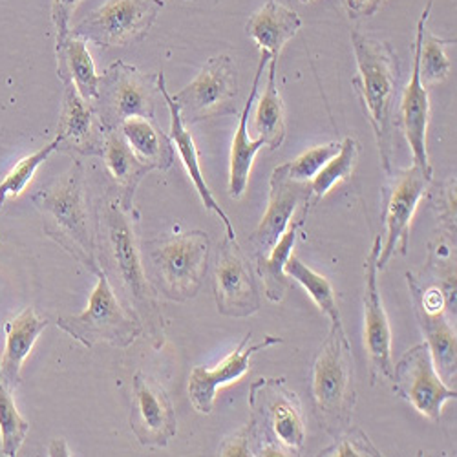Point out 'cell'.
Instances as JSON below:
<instances>
[{
    "instance_id": "obj_15",
    "label": "cell",
    "mask_w": 457,
    "mask_h": 457,
    "mask_svg": "<svg viewBox=\"0 0 457 457\" xmlns=\"http://www.w3.org/2000/svg\"><path fill=\"white\" fill-rule=\"evenodd\" d=\"M130 430L139 445L165 448L178 434L176 413L167 390L143 371L132 378Z\"/></svg>"
},
{
    "instance_id": "obj_39",
    "label": "cell",
    "mask_w": 457,
    "mask_h": 457,
    "mask_svg": "<svg viewBox=\"0 0 457 457\" xmlns=\"http://www.w3.org/2000/svg\"><path fill=\"white\" fill-rule=\"evenodd\" d=\"M253 445V423L247 421L245 427L237 430L235 434L227 436L218 448V455L223 457H249Z\"/></svg>"
},
{
    "instance_id": "obj_31",
    "label": "cell",
    "mask_w": 457,
    "mask_h": 457,
    "mask_svg": "<svg viewBox=\"0 0 457 457\" xmlns=\"http://www.w3.org/2000/svg\"><path fill=\"white\" fill-rule=\"evenodd\" d=\"M425 275L427 282L436 284L446 300V317L455 324V238L439 235L428 251Z\"/></svg>"
},
{
    "instance_id": "obj_21",
    "label": "cell",
    "mask_w": 457,
    "mask_h": 457,
    "mask_svg": "<svg viewBox=\"0 0 457 457\" xmlns=\"http://www.w3.org/2000/svg\"><path fill=\"white\" fill-rule=\"evenodd\" d=\"M158 87H160V94L162 97L165 99L167 106H169V112H170V139L174 143V148L178 150V154L190 176V179H193L198 195L205 205V209H209L211 212H214L221 223L225 225V231H227V238H233L237 240V233H235V227L231 223V220H228V216L225 214V211L220 207V204L214 200L212 193L209 185L205 183V178L202 174V169H200V154H198V148H196V143H195V137L190 136V132L187 130V127L183 125L181 121V116H179V110L176 106V103L172 101V96L167 92V85H165V73L163 71H158Z\"/></svg>"
},
{
    "instance_id": "obj_20",
    "label": "cell",
    "mask_w": 457,
    "mask_h": 457,
    "mask_svg": "<svg viewBox=\"0 0 457 457\" xmlns=\"http://www.w3.org/2000/svg\"><path fill=\"white\" fill-rule=\"evenodd\" d=\"M406 282L411 295L413 313L417 319L425 342L430 350L434 366L443 383L450 388H455L457 378V338L455 324L446 317L443 306H428L423 302L417 289V277L406 271Z\"/></svg>"
},
{
    "instance_id": "obj_32",
    "label": "cell",
    "mask_w": 457,
    "mask_h": 457,
    "mask_svg": "<svg viewBox=\"0 0 457 457\" xmlns=\"http://www.w3.org/2000/svg\"><path fill=\"white\" fill-rule=\"evenodd\" d=\"M284 271L289 278L296 280L303 289L308 291V295L315 300L319 310L329 319V322H342L335 289L324 275L308 268V265L303 263L298 256H295L293 253L284 265Z\"/></svg>"
},
{
    "instance_id": "obj_1",
    "label": "cell",
    "mask_w": 457,
    "mask_h": 457,
    "mask_svg": "<svg viewBox=\"0 0 457 457\" xmlns=\"http://www.w3.org/2000/svg\"><path fill=\"white\" fill-rule=\"evenodd\" d=\"M132 211H125L118 196L101 198L96 205V247L99 271L113 293L143 326L150 346H165V319L156 287L152 286L141 258Z\"/></svg>"
},
{
    "instance_id": "obj_37",
    "label": "cell",
    "mask_w": 457,
    "mask_h": 457,
    "mask_svg": "<svg viewBox=\"0 0 457 457\" xmlns=\"http://www.w3.org/2000/svg\"><path fill=\"white\" fill-rule=\"evenodd\" d=\"M338 150H340V143H337V141H331L328 145H319V146H315L312 150L303 152V154L298 156L295 162L284 163L286 172L295 181L310 183L320 172V169L333 156L338 154Z\"/></svg>"
},
{
    "instance_id": "obj_11",
    "label": "cell",
    "mask_w": 457,
    "mask_h": 457,
    "mask_svg": "<svg viewBox=\"0 0 457 457\" xmlns=\"http://www.w3.org/2000/svg\"><path fill=\"white\" fill-rule=\"evenodd\" d=\"M238 70L231 55L211 57L198 78L172 96L183 125L237 113Z\"/></svg>"
},
{
    "instance_id": "obj_42",
    "label": "cell",
    "mask_w": 457,
    "mask_h": 457,
    "mask_svg": "<svg viewBox=\"0 0 457 457\" xmlns=\"http://www.w3.org/2000/svg\"><path fill=\"white\" fill-rule=\"evenodd\" d=\"M48 455H52V457H57V455L68 457V455H73V453L70 452L66 441L61 437V439H54V441L50 443V446H48Z\"/></svg>"
},
{
    "instance_id": "obj_30",
    "label": "cell",
    "mask_w": 457,
    "mask_h": 457,
    "mask_svg": "<svg viewBox=\"0 0 457 457\" xmlns=\"http://www.w3.org/2000/svg\"><path fill=\"white\" fill-rule=\"evenodd\" d=\"M357 162H359V143L353 137H346L340 143L338 154L333 156L320 169V172L310 181V200L306 209L302 211L300 218L306 220L312 207H315L337 183L350 179V176L357 167Z\"/></svg>"
},
{
    "instance_id": "obj_36",
    "label": "cell",
    "mask_w": 457,
    "mask_h": 457,
    "mask_svg": "<svg viewBox=\"0 0 457 457\" xmlns=\"http://www.w3.org/2000/svg\"><path fill=\"white\" fill-rule=\"evenodd\" d=\"M427 195L439 221V231L450 238H455V178L441 183H434L432 179Z\"/></svg>"
},
{
    "instance_id": "obj_17",
    "label": "cell",
    "mask_w": 457,
    "mask_h": 457,
    "mask_svg": "<svg viewBox=\"0 0 457 457\" xmlns=\"http://www.w3.org/2000/svg\"><path fill=\"white\" fill-rule=\"evenodd\" d=\"M310 200V183L295 181L287 176L286 167L273 170L270 179V204L262 221L249 238L251 256H268L293 220L295 211L302 205L306 209Z\"/></svg>"
},
{
    "instance_id": "obj_25",
    "label": "cell",
    "mask_w": 457,
    "mask_h": 457,
    "mask_svg": "<svg viewBox=\"0 0 457 457\" xmlns=\"http://www.w3.org/2000/svg\"><path fill=\"white\" fill-rule=\"evenodd\" d=\"M302 28V19L289 8L270 0L245 24V33L254 39L260 50L271 54V59L280 57L284 46Z\"/></svg>"
},
{
    "instance_id": "obj_6",
    "label": "cell",
    "mask_w": 457,
    "mask_h": 457,
    "mask_svg": "<svg viewBox=\"0 0 457 457\" xmlns=\"http://www.w3.org/2000/svg\"><path fill=\"white\" fill-rule=\"evenodd\" d=\"M96 277L97 284L88 308L79 315L57 319V328L81 342L85 348H94L104 342L112 348L127 350L143 335V326L113 293L104 273L99 271Z\"/></svg>"
},
{
    "instance_id": "obj_40",
    "label": "cell",
    "mask_w": 457,
    "mask_h": 457,
    "mask_svg": "<svg viewBox=\"0 0 457 457\" xmlns=\"http://www.w3.org/2000/svg\"><path fill=\"white\" fill-rule=\"evenodd\" d=\"M81 0H52V21L57 29V41L70 33V21Z\"/></svg>"
},
{
    "instance_id": "obj_16",
    "label": "cell",
    "mask_w": 457,
    "mask_h": 457,
    "mask_svg": "<svg viewBox=\"0 0 457 457\" xmlns=\"http://www.w3.org/2000/svg\"><path fill=\"white\" fill-rule=\"evenodd\" d=\"M280 337L265 335L262 342H253V333L249 331L237 346L228 353L214 370H207L202 366H196L188 375V399L193 403L195 410L202 415H211L214 408V401L218 395V390L238 383V380L249 371L251 368V357L265 348L282 345Z\"/></svg>"
},
{
    "instance_id": "obj_8",
    "label": "cell",
    "mask_w": 457,
    "mask_h": 457,
    "mask_svg": "<svg viewBox=\"0 0 457 457\" xmlns=\"http://www.w3.org/2000/svg\"><path fill=\"white\" fill-rule=\"evenodd\" d=\"M249 421L253 437H270L291 455H298L306 443V423L298 395L287 386L286 377H260L249 388Z\"/></svg>"
},
{
    "instance_id": "obj_28",
    "label": "cell",
    "mask_w": 457,
    "mask_h": 457,
    "mask_svg": "<svg viewBox=\"0 0 457 457\" xmlns=\"http://www.w3.org/2000/svg\"><path fill=\"white\" fill-rule=\"evenodd\" d=\"M303 221L306 220L300 218V220L289 223L287 231L282 235V238L277 242V245L271 249V253L268 256L254 258V271L263 284L265 296H268V300L273 303H280L284 300L286 293L291 289V282L284 271V265L293 253L295 242L298 238L300 227L303 225Z\"/></svg>"
},
{
    "instance_id": "obj_22",
    "label": "cell",
    "mask_w": 457,
    "mask_h": 457,
    "mask_svg": "<svg viewBox=\"0 0 457 457\" xmlns=\"http://www.w3.org/2000/svg\"><path fill=\"white\" fill-rule=\"evenodd\" d=\"M260 61H258V68L254 73L253 79V87L249 92L247 101L244 103L242 113H240V123L237 129V136L233 139V148H231V167H228V196L233 200H240L247 188V181H249V174L254 163V158L260 152L262 146H268V141L263 137L258 139H249V130H247V123H249V113L253 110V103L258 96V88H260V81H262V73L265 70V66L270 64L271 54L260 50Z\"/></svg>"
},
{
    "instance_id": "obj_27",
    "label": "cell",
    "mask_w": 457,
    "mask_h": 457,
    "mask_svg": "<svg viewBox=\"0 0 457 457\" xmlns=\"http://www.w3.org/2000/svg\"><path fill=\"white\" fill-rule=\"evenodd\" d=\"M57 57V75L64 85H73L87 101L97 97L99 75L96 64L87 48V43L79 37L68 33L55 46Z\"/></svg>"
},
{
    "instance_id": "obj_3",
    "label": "cell",
    "mask_w": 457,
    "mask_h": 457,
    "mask_svg": "<svg viewBox=\"0 0 457 457\" xmlns=\"http://www.w3.org/2000/svg\"><path fill=\"white\" fill-rule=\"evenodd\" d=\"M43 216V231L85 270L97 275L96 220L90 216L83 165L73 160L70 169L31 196Z\"/></svg>"
},
{
    "instance_id": "obj_38",
    "label": "cell",
    "mask_w": 457,
    "mask_h": 457,
    "mask_svg": "<svg viewBox=\"0 0 457 457\" xmlns=\"http://www.w3.org/2000/svg\"><path fill=\"white\" fill-rule=\"evenodd\" d=\"M320 455H335V457H346V455H383L380 450L371 443V439L359 428L350 427L345 434L335 437V443L320 452Z\"/></svg>"
},
{
    "instance_id": "obj_41",
    "label": "cell",
    "mask_w": 457,
    "mask_h": 457,
    "mask_svg": "<svg viewBox=\"0 0 457 457\" xmlns=\"http://www.w3.org/2000/svg\"><path fill=\"white\" fill-rule=\"evenodd\" d=\"M386 0H345L346 10L352 19H366L375 15Z\"/></svg>"
},
{
    "instance_id": "obj_43",
    "label": "cell",
    "mask_w": 457,
    "mask_h": 457,
    "mask_svg": "<svg viewBox=\"0 0 457 457\" xmlns=\"http://www.w3.org/2000/svg\"><path fill=\"white\" fill-rule=\"evenodd\" d=\"M302 4H308V3H313V0H300Z\"/></svg>"
},
{
    "instance_id": "obj_33",
    "label": "cell",
    "mask_w": 457,
    "mask_h": 457,
    "mask_svg": "<svg viewBox=\"0 0 457 457\" xmlns=\"http://www.w3.org/2000/svg\"><path fill=\"white\" fill-rule=\"evenodd\" d=\"M28 432L29 423L19 413L12 392L0 380V448H3V455H17Z\"/></svg>"
},
{
    "instance_id": "obj_26",
    "label": "cell",
    "mask_w": 457,
    "mask_h": 457,
    "mask_svg": "<svg viewBox=\"0 0 457 457\" xmlns=\"http://www.w3.org/2000/svg\"><path fill=\"white\" fill-rule=\"evenodd\" d=\"M120 132L132 148L134 154L154 170L167 172L176 162V148L169 134H165L156 121L145 118L127 120Z\"/></svg>"
},
{
    "instance_id": "obj_10",
    "label": "cell",
    "mask_w": 457,
    "mask_h": 457,
    "mask_svg": "<svg viewBox=\"0 0 457 457\" xmlns=\"http://www.w3.org/2000/svg\"><path fill=\"white\" fill-rule=\"evenodd\" d=\"M434 174L425 172L419 165L408 169H394L388 174V183L383 188V220L385 240L378 254V271L386 270L388 262L397 254L408 253L410 227L415 211L427 196Z\"/></svg>"
},
{
    "instance_id": "obj_18",
    "label": "cell",
    "mask_w": 457,
    "mask_h": 457,
    "mask_svg": "<svg viewBox=\"0 0 457 457\" xmlns=\"http://www.w3.org/2000/svg\"><path fill=\"white\" fill-rule=\"evenodd\" d=\"M432 6H434V0H428L427 8L421 13V19H419V22H417L415 43L411 46V52H413L411 78L403 92L401 106H399L401 125H403L406 141L411 148L413 163L421 167L428 174H434L430 160H428V150H427V132H428V121H430V99H428L427 87H423L421 78H419V54H421L423 35L427 31V21L430 17Z\"/></svg>"
},
{
    "instance_id": "obj_5",
    "label": "cell",
    "mask_w": 457,
    "mask_h": 457,
    "mask_svg": "<svg viewBox=\"0 0 457 457\" xmlns=\"http://www.w3.org/2000/svg\"><path fill=\"white\" fill-rule=\"evenodd\" d=\"M209 254V235L200 228L148 242L152 286L170 302L193 300L204 286Z\"/></svg>"
},
{
    "instance_id": "obj_24",
    "label": "cell",
    "mask_w": 457,
    "mask_h": 457,
    "mask_svg": "<svg viewBox=\"0 0 457 457\" xmlns=\"http://www.w3.org/2000/svg\"><path fill=\"white\" fill-rule=\"evenodd\" d=\"M103 163L108 178L118 190V200L125 211H132L134 195L141 179L154 170L150 165L143 163L125 141L120 130H106L104 148H103Z\"/></svg>"
},
{
    "instance_id": "obj_34",
    "label": "cell",
    "mask_w": 457,
    "mask_h": 457,
    "mask_svg": "<svg viewBox=\"0 0 457 457\" xmlns=\"http://www.w3.org/2000/svg\"><path fill=\"white\" fill-rule=\"evenodd\" d=\"M59 141L54 139L50 145L43 146L41 150L33 152L29 156H24L0 183V209L12 198H17L22 195V190L28 187V183L33 179L37 169H39L52 154L57 150Z\"/></svg>"
},
{
    "instance_id": "obj_23",
    "label": "cell",
    "mask_w": 457,
    "mask_h": 457,
    "mask_svg": "<svg viewBox=\"0 0 457 457\" xmlns=\"http://www.w3.org/2000/svg\"><path fill=\"white\" fill-rule=\"evenodd\" d=\"M46 326L48 319L41 317L33 308L22 310L17 317L6 322V346L0 357V380L10 392L21 385L22 364Z\"/></svg>"
},
{
    "instance_id": "obj_35",
    "label": "cell",
    "mask_w": 457,
    "mask_h": 457,
    "mask_svg": "<svg viewBox=\"0 0 457 457\" xmlns=\"http://www.w3.org/2000/svg\"><path fill=\"white\" fill-rule=\"evenodd\" d=\"M446 45H452V41H443L425 31L421 54H419V78L423 87L439 85L448 78L452 64L445 54Z\"/></svg>"
},
{
    "instance_id": "obj_7",
    "label": "cell",
    "mask_w": 457,
    "mask_h": 457,
    "mask_svg": "<svg viewBox=\"0 0 457 457\" xmlns=\"http://www.w3.org/2000/svg\"><path fill=\"white\" fill-rule=\"evenodd\" d=\"M158 96V73H143L136 66L116 61L99 75L92 106L104 130H120L130 118L156 121Z\"/></svg>"
},
{
    "instance_id": "obj_19",
    "label": "cell",
    "mask_w": 457,
    "mask_h": 457,
    "mask_svg": "<svg viewBox=\"0 0 457 457\" xmlns=\"http://www.w3.org/2000/svg\"><path fill=\"white\" fill-rule=\"evenodd\" d=\"M104 127L94 110L73 85H64L61 118L57 125V150L71 156H101L104 148Z\"/></svg>"
},
{
    "instance_id": "obj_12",
    "label": "cell",
    "mask_w": 457,
    "mask_h": 457,
    "mask_svg": "<svg viewBox=\"0 0 457 457\" xmlns=\"http://www.w3.org/2000/svg\"><path fill=\"white\" fill-rule=\"evenodd\" d=\"M212 289L223 317L247 319L262 308V287L254 263L233 238H223L218 245Z\"/></svg>"
},
{
    "instance_id": "obj_13",
    "label": "cell",
    "mask_w": 457,
    "mask_h": 457,
    "mask_svg": "<svg viewBox=\"0 0 457 457\" xmlns=\"http://www.w3.org/2000/svg\"><path fill=\"white\" fill-rule=\"evenodd\" d=\"M383 249V238L375 237L371 249L364 260V348L370 364L371 386L394 380V359H392V329L385 310L383 296L378 291V254Z\"/></svg>"
},
{
    "instance_id": "obj_2",
    "label": "cell",
    "mask_w": 457,
    "mask_h": 457,
    "mask_svg": "<svg viewBox=\"0 0 457 457\" xmlns=\"http://www.w3.org/2000/svg\"><path fill=\"white\" fill-rule=\"evenodd\" d=\"M352 46L357 59V75L352 83L373 129L380 167L388 176L394 170L395 152V106L401 81L399 57L390 43L359 31L352 33Z\"/></svg>"
},
{
    "instance_id": "obj_14",
    "label": "cell",
    "mask_w": 457,
    "mask_h": 457,
    "mask_svg": "<svg viewBox=\"0 0 457 457\" xmlns=\"http://www.w3.org/2000/svg\"><path fill=\"white\" fill-rule=\"evenodd\" d=\"M394 392L430 421H439L446 401H455V388L446 386L436 371L427 342L411 346L394 364Z\"/></svg>"
},
{
    "instance_id": "obj_4",
    "label": "cell",
    "mask_w": 457,
    "mask_h": 457,
    "mask_svg": "<svg viewBox=\"0 0 457 457\" xmlns=\"http://www.w3.org/2000/svg\"><path fill=\"white\" fill-rule=\"evenodd\" d=\"M313 411L333 439L352 427L357 404L355 359L342 322H331L312 366Z\"/></svg>"
},
{
    "instance_id": "obj_29",
    "label": "cell",
    "mask_w": 457,
    "mask_h": 457,
    "mask_svg": "<svg viewBox=\"0 0 457 457\" xmlns=\"http://www.w3.org/2000/svg\"><path fill=\"white\" fill-rule=\"evenodd\" d=\"M277 59H270L268 85L254 116V132L268 141L270 150L280 148L286 137V110L277 88Z\"/></svg>"
},
{
    "instance_id": "obj_9",
    "label": "cell",
    "mask_w": 457,
    "mask_h": 457,
    "mask_svg": "<svg viewBox=\"0 0 457 457\" xmlns=\"http://www.w3.org/2000/svg\"><path fill=\"white\" fill-rule=\"evenodd\" d=\"M163 8V0H106L70 33L103 50L136 45L148 35Z\"/></svg>"
}]
</instances>
